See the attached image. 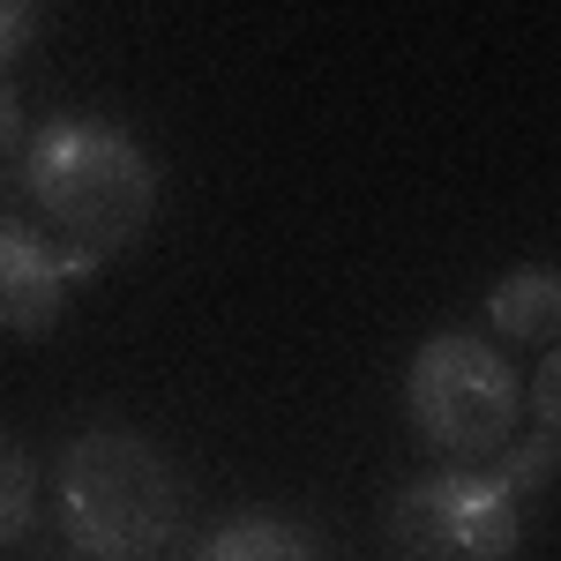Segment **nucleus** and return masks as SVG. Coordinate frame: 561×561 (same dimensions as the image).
<instances>
[{
  "label": "nucleus",
  "instance_id": "f8f14e48",
  "mask_svg": "<svg viewBox=\"0 0 561 561\" xmlns=\"http://www.w3.org/2000/svg\"><path fill=\"white\" fill-rule=\"evenodd\" d=\"M23 142H31V121H23V98L0 76V165H23Z\"/></svg>",
  "mask_w": 561,
  "mask_h": 561
},
{
  "label": "nucleus",
  "instance_id": "20e7f679",
  "mask_svg": "<svg viewBox=\"0 0 561 561\" xmlns=\"http://www.w3.org/2000/svg\"><path fill=\"white\" fill-rule=\"evenodd\" d=\"M389 554L397 561H517L524 510L494 472H420L389 502Z\"/></svg>",
  "mask_w": 561,
  "mask_h": 561
},
{
  "label": "nucleus",
  "instance_id": "6e6552de",
  "mask_svg": "<svg viewBox=\"0 0 561 561\" xmlns=\"http://www.w3.org/2000/svg\"><path fill=\"white\" fill-rule=\"evenodd\" d=\"M38 524V457L23 434L0 427V547H15Z\"/></svg>",
  "mask_w": 561,
  "mask_h": 561
},
{
  "label": "nucleus",
  "instance_id": "9b49d317",
  "mask_svg": "<svg viewBox=\"0 0 561 561\" xmlns=\"http://www.w3.org/2000/svg\"><path fill=\"white\" fill-rule=\"evenodd\" d=\"M31 38H38V8L31 0H0V76H8V60Z\"/></svg>",
  "mask_w": 561,
  "mask_h": 561
},
{
  "label": "nucleus",
  "instance_id": "9d476101",
  "mask_svg": "<svg viewBox=\"0 0 561 561\" xmlns=\"http://www.w3.org/2000/svg\"><path fill=\"white\" fill-rule=\"evenodd\" d=\"M531 434H561V359L554 352L531 375Z\"/></svg>",
  "mask_w": 561,
  "mask_h": 561
},
{
  "label": "nucleus",
  "instance_id": "423d86ee",
  "mask_svg": "<svg viewBox=\"0 0 561 561\" xmlns=\"http://www.w3.org/2000/svg\"><path fill=\"white\" fill-rule=\"evenodd\" d=\"M486 322L502 330V345L547 352V345L561 337V277L547 270V262H524V270H510V277L486 293Z\"/></svg>",
  "mask_w": 561,
  "mask_h": 561
},
{
  "label": "nucleus",
  "instance_id": "f03ea898",
  "mask_svg": "<svg viewBox=\"0 0 561 561\" xmlns=\"http://www.w3.org/2000/svg\"><path fill=\"white\" fill-rule=\"evenodd\" d=\"M53 510L76 561H165L187 524V486L150 434L83 427L53 465Z\"/></svg>",
  "mask_w": 561,
  "mask_h": 561
},
{
  "label": "nucleus",
  "instance_id": "0eeeda50",
  "mask_svg": "<svg viewBox=\"0 0 561 561\" xmlns=\"http://www.w3.org/2000/svg\"><path fill=\"white\" fill-rule=\"evenodd\" d=\"M195 561H322V539L293 517H270V510H248V517H225L195 547Z\"/></svg>",
  "mask_w": 561,
  "mask_h": 561
},
{
  "label": "nucleus",
  "instance_id": "f257e3e1",
  "mask_svg": "<svg viewBox=\"0 0 561 561\" xmlns=\"http://www.w3.org/2000/svg\"><path fill=\"white\" fill-rule=\"evenodd\" d=\"M23 187L38 210L31 225L53 240L68 277H98L158 217V158L105 113H53L45 128H31Z\"/></svg>",
  "mask_w": 561,
  "mask_h": 561
},
{
  "label": "nucleus",
  "instance_id": "7ed1b4c3",
  "mask_svg": "<svg viewBox=\"0 0 561 561\" xmlns=\"http://www.w3.org/2000/svg\"><path fill=\"white\" fill-rule=\"evenodd\" d=\"M517 367L472 330H434L404 367V420L449 472H479L517 442Z\"/></svg>",
  "mask_w": 561,
  "mask_h": 561
},
{
  "label": "nucleus",
  "instance_id": "1a4fd4ad",
  "mask_svg": "<svg viewBox=\"0 0 561 561\" xmlns=\"http://www.w3.org/2000/svg\"><path fill=\"white\" fill-rule=\"evenodd\" d=\"M554 449H561V434H524V442H510V449L494 457V479L510 486L517 510H531V502L547 494V479H554Z\"/></svg>",
  "mask_w": 561,
  "mask_h": 561
},
{
  "label": "nucleus",
  "instance_id": "39448f33",
  "mask_svg": "<svg viewBox=\"0 0 561 561\" xmlns=\"http://www.w3.org/2000/svg\"><path fill=\"white\" fill-rule=\"evenodd\" d=\"M68 262L23 210H0V337H53L68 314Z\"/></svg>",
  "mask_w": 561,
  "mask_h": 561
}]
</instances>
